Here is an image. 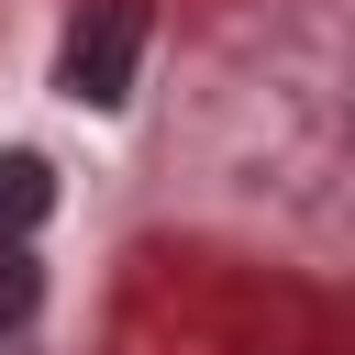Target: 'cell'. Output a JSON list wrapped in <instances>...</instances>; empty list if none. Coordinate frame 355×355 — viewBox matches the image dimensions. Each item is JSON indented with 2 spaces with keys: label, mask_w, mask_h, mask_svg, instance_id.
<instances>
[{
  "label": "cell",
  "mask_w": 355,
  "mask_h": 355,
  "mask_svg": "<svg viewBox=\"0 0 355 355\" xmlns=\"http://www.w3.org/2000/svg\"><path fill=\"white\" fill-rule=\"evenodd\" d=\"M133 55H144V0H89V22L67 33V89L89 111H111L133 89Z\"/></svg>",
  "instance_id": "1"
},
{
  "label": "cell",
  "mask_w": 355,
  "mask_h": 355,
  "mask_svg": "<svg viewBox=\"0 0 355 355\" xmlns=\"http://www.w3.org/2000/svg\"><path fill=\"white\" fill-rule=\"evenodd\" d=\"M44 211H55V166L11 144V155H0V233H33Z\"/></svg>",
  "instance_id": "2"
},
{
  "label": "cell",
  "mask_w": 355,
  "mask_h": 355,
  "mask_svg": "<svg viewBox=\"0 0 355 355\" xmlns=\"http://www.w3.org/2000/svg\"><path fill=\"white\" fill-rule=\"evenodd\" d=\"M44 311V266H33V233H0V333H22Z\"/></svg>",
  "instance_id": "3"
}]
</instances>
